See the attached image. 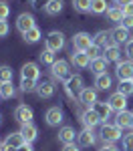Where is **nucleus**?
I'll list each match as a JSON object with an SVG mask.
<instances>
[{
    "mask_svg": "<svg viewBox=\"0 0 133 151\" xmlns=\"http://www.w3.org/2000/svg\"><path fill=\"white\" fill-rule=\"evenodd\" d=\"M99 137L103 143H115V141H119L123 137V133H121V129L113 123H103L101 125V131H99Z\"/></svg>",
    "mask_w": 133,
    "mask_h": 151,
    "instance_id": "f257e3e1",
    "label": "nucleus"
},
{
    "mask_svg": "<svg viewBox=\"0 0 133 151\" xmlns=\"http://www.w3.org/2000/svg\"><path fill=\"white\" fill-rule=\"evenodd\" d=\"M45 45H47L48 50H52V52H59L65 48V35L59 32V30H50L45 38Z\"/></svg>",
    "mask_w": 133,
    "mask_h": 151,
    "instance_id": "f03ea898",
    "label": "nucleus"
},
{
    "mask_svg": "<svg viewBox=\"0 0 133 151\" xmlns=\"http://www.w3.org/2000/svg\"><path fill=\"white\" fill-rule=\"evenodd\" d=\"M50 75H52V79H57V81H67L69 77H71V67H69V63L67 60H55V65L50 67Z\"/></svg>",
    "mask_w": 133,
    "mask_h": 151,
    "instance_id": "7ed1b4c3",
    "label": "nucleus"
},
{
    "mask_svg": "<svg viewBox=\"0 0 133 151\" xmlns=\"http://www.w3.org/2000/svg\"><path fill=\"white\" fill-rule=\"evenodd\" d=\"M85 89V81H83V77L81 75H71L67 81H65V91L71 95V97H79V93Z\"/></svg>",
    "mask_w": 133,
    "mask_h": 151,
    "instance_id": "20e7f679",
    "label": "nucleus"
},
{
    "mask_svg": "<svg viewBox=\"0 0 133 151\" xmlns=\"http://www.w3.org/2000/svg\"><path fill=\"white\" fill-rule=\"evenodd\" d=\"M93 47V38L87 32H77L73 36V50H79V52H87L89 48Z\"/></svg>",
    "mask_w": 133,
    "mask_h": 151,
    "instance_id": "39448f33",
    "label": "nucleus"
},
{
    "mask_svg": "<svg viewBox=\"0 0 133 151\" xmlns=\"http://www.w3.org/2000/svg\"><path fill=\"white\" fill-rule=\"evenodd\" d=\"M36 26V20L35 16L30 14V12H22V14H18V18H16V28L20 30V32H28L30 28H35Z\"/></svg>",
    "mask_w": 133,
    "mask_h": 151,
    "instance_id": "423d86ee",
    "label": "nucleus"
},
{
    "mask_svg": "<svg viewBox=\"0 0 133 151\" xmlns=\"http://www.w3.org/2000/svg\"><path fill=\"white\" fill-rule=\"evenodd\" d=\"M115 75L119 81H127L133 77V60H119L115 67Z\"/></svg>",
    "mask_w": 133,
    "mask_h": 151,
    "instance_id": "0eeeda50",
    "label": "nucleus"
},
{
    "mask_svg": "<svg viewBox=\"0 0 133 151\" xmlns=\"http://www.w3.org/2000/svg\"><path fill=\"white\" fill-rule=\"evenodd\" d=\"M107 103L111 105V109H113L115 113L127 111V97H125V95H121L119 91H115V93L111 95V97L107 99Z\"/></svg>",
    "mask_w": 133,
    "mask_h": 151,
    "instance_id": "6e6552de",
    "label": "nucleus"
},
{
    "mask_svg": "<svg viewBox=\"0 0 133 151\" xmlns=\"http://www.w3.org/2000/svg\"><path fill=\"white\" fill-rule=\"evenodd\" d=\"M32 117H35V113H32V109H30L28 105H18V107L14 109V119H16L20 125L32 123Z\"/></svg>",
    "mask_w": 133,
    "mask_h": 151,
    "instance_id": "1a4fd4ad",
    "label": "nucleus"
},
{
    "mask_svg": "<svg viewBox=\"0 0 133 151\" xmlns=\"http://www.w3.org/2000/svg\"><path fill=\"white\" fill-rule=\"evenodd\" d=\"M99 99H97V89H91V87H85L83 91L79 93V103L85 105L87 109H91L93 105L97 103Z\"/></svg>",
    "mask_w": 133,
    "mask_h": 151,
    "instance_id": "9d476101",
    "label": "nucleus"
},
{
    "mask_svg": "<svg viewBox=\"0 0 133 151\" xmlns=\"http://www.w3.org/2000/svg\"><path fill=\"white\" fill-rule=\"evenodd\" d=\"M91 109L99 115L101 123H107V119H111V113H113V109H111V105H109L107 101H97Z\"/></svg>",
    "mask_w": 133,
    "mask_h": 151,
    "instance_id": "9b49d317",
    "label": "nucleus"
},
{
    "mask_svg": "<svg viewBox=\"0 0 133 151\" xmlns=\"http://www.w3.org/2000/svg\"><path fill=\"white\" fill-rule=\"evenodd\" d=\"M40 77V69L36 63H24L20 69V79H30V81H38Z\"/></svg>",
    "mask_w": 133,
    "mask_h": 151,
    "instance_id": "f8f14e48",
    "label": "nucleus"
},
{
    "mask_svg": "<svg viewBox=\"0 0 133 151\" xmlns=\"http://www.w3.org/2000/svg\"><path fill=\"white\" fill-rule=\"evenodd\" d=\"M81 123H83L87 129H95L97 125L101 123V119H99V115H97L93 109H87V111L81 113Z\"/></svg>",
    "mask_w": 133,
    "mask_h": 151,
    "instance_id": "ddd939ff",
    "label": "nucleus"
},
{
    "mask_svg": "<svg viewBox=\"0 0 133 151\" xmlns=\"http://www.w3.org/2000/svg\"><path fill=\"white\" fill-rule=\"evenodd\" d=\"M93 42H95L97 47H101L103 50L111 45H115V40L111 38V30H99L95 36H93Z\"/></svg>",
    "mask_w": 133,
    "mask_h": 151,
    "instance_id": "4468645a",
    "label": "nucleus"
},
{
    "mask_svg": "<svg viewBox=\"0 0 133 151\" xmlns=\"http://www.w3.org/2000/svg\"><path fill=\"white\" fill-rule=\"evenodd\" d=\"M77 143H79V147H91V145H95V133H93V129L85 127L83 131H79Z\"/></svg>",
    "mask_w": 133,
    "mask_h": 151,
    "instance_id": "2eb2a0df",
    "label": "nucleus"
},
{
    "mask_svg": "<svg viewBox=\"0 0 133 151\" xmlns=\"http://www.w3.org/2000/svg\"><path fill=\"white\" fill-rule=\"evenodd\" d=\"M71 65H75L77 69H87L91 67V58L87 52H79V50H73L71 55Z\"/></svg>",
    "mask_w": 133,
    "mask_h": 151,
    "instance_id": "dca6fc26",
    "label": "nucleus"
},
{
    "mask_svg": "<svg viewBox=\"0 0 133 151\" xmlns=\"http://www.w3.org/2000/svg\"><path fill=\"white\" fill-rule=\"evenodd\" d=\"M45 119H47V125L59 127L60 123H63V111H60L59 107H50L47 111V115H45Z\"/></svg>",
    "mask_w": 133,
    "mask_h": 151,
    "instance_id": "f3484780",
    "label": "nucleus"
},
{
    "mask_svg": "<svg viewBox=\"0 0 133 151\" xmlns=\"http://www.w3.org/2000/svg\"><path fill=\"white\" fill-rule=\"evenodd\" d=\"M40 99H50L52 95H55V85L50 81H40L36 85V91H35Z\"/></svg>",
    "mask_w": 133,
    "mask_h": 151,
    "instance_id": "a211bd4d",
    "label": "nucleus"
},
{
    "mask_svg": "<svg viewBox=\"0 0 133 151\" xmlns=\"http://www.w3.org/2000/svg\"><path fill=\"white\" fill-rule=\"evenodd\" d=\"M77 131L73 127H69V125H65V127L59 129V141L63 143V145H67V143H75V139H77Z\"/></svg>",
    "mask_w": 133,
    "mask_h": 151,
    "instance_id": "6ab92c4d",
    "label": "nucleus"
},
{
    "mask_svg": "<svg viewBox=\"0 0 133 151\" xmlns=\"http://www.w3.org/2000/svg\"><path fill=\"white\" fill-rule=\"evenodd\" d=\"M20 133H22L26 143H32L38 137V129H36L35 123H24V125H20Z\"/></svg>",
    "mask_w": 133,
    "mask_h": 151,
    "instance_id": "aec40b11",
    "label": "nucleus"
},
{
    "mask_svg": "<svg viewBox=\"0 0 133 151\" xmlns=\"http://www.w3.org/2000/svg\"><path fill=\"white\" fill-rule=\"evenodd\" d=\"M63 6H65L63 0H47L42 8H45V12H47L48 16H57V14L63 12Z\"/></svg>",
    "mask_w": 133,
    "mask_h": 151,
    "instance_id": "412c9836",
    "label": "nucleus"
},
{
    "mask_svg": "<svg viewBox=\"0 0 133 151\" xmlns=\"http://www.w3.org/2000/svg\"><path fill=\"white\" fill-rule=\"evenodd\" d=\"M111 38L115 40V45H123V42H127V40H131L129 38V30L127 28H123V26H117V28H113L111 30Z\"/></svg>",
    "mask_w": 133,
    "mask_h": 151,
    "instance_id": "4be33fe9",
    "label": "nucleus"
},
{
    "mask_svg": "<svg viewBox=\"0 0 133 151\" xmlns=\"http://www.w3.org/2000/svg\"><path fill=\"white\" fill-rule=\"evenodd\" d=\"M121 55H123V52H121L119 45H111V47H107L103 50V57L107 58V63H119Z\"/></svg>",
    "mask_w": 133,
    "mask_h": 151,
    "instance_id": "5701e85b",
    "label": "nucleus"
},
{
    "mask_svg": "<svg viewBox=\"0 0 133 151\" xmlns=\"http://www.w3.org/2000/svg\"><path fill=\"white\" fill-rule=\"evenodd\" d=\"M131 121H133V113L131 111H121V113H117V117H115V125H117L119 129L131 127Z\"/></svg>",
    "mask_w": 133,
    "mask_h": 151,
    "instance_id": "b1692460",
    "label": "nucleus"
},
{
    "mask_svg": "<svg viewBox=\"0 0 133 151\" xmlns=\"http://www.w3.org/2000/svg\"><path fill=\"white\" fill-rule=\"evenodd\" d=\"M4 143H6V145H10L12 149H18V147H22L26 141H24L22 133H20V131H16V133H10V135H6Z\"/></svg>",
    "mask_w": 133,
    "mask_h": 151,
    "instance_id": "393cba45",
    "label": "nucleus"
},
{
    "mask_svg": "<svg viewBox=\"0 0 133 151\" xmlns=\"http://www.w3.org/2000/svg\"><path fill=\"white\" fill-rule=\"evenodd\" d=\"M107 58L101 57V58H95V60H91V73L93 75H103V73H107Z\"/></svg>",
    "mask_w": 133,
    "mask_h": 151,
    "instance_id": "a878e982",
    "label": "nucleus"
},
{
    "mask_svg": "<svg viewBox=\"0 0 133 151\" xmlns=\"http://www.w3.org/2000/svg\"><path fill=\"white\" fill-rule=\"evenodd\" d=\"M105 14H107V18L111 20V22H121L123 16H125V10H123L121 6H109Z\"/></svg>",
    "mask_w": 133,
    "mask_h": 151,
    "instance_id": "bb28decb",
    "label": "nucleus"
},
{
    "mask_svg": "<svg viewBox=\"0 0 133 151\" xmlns=\"http://www.w3.org/2000/svg\"><path fill=\"white\" fill-rule=\"evenodd\" d=\"M95 89L97 91H107V89H111V77H109L107 73L95 77Z\"/></svg>",
    "mask_w": 133,
    "mask_h": 151,
    "instance_id": "cd10ccee",
    "label": "nucleus"
},
{
    "mask_svg": "<svg viewBox=\"0 0 133 151\" xmlns=\"http://www.w3.org/2000/svg\"><path fill=\"white\" fill-rule=\"evenodd\" d=\"M22 38H24V42H28V45H35V42H38V40L42 38V32H40V28H38V26H35V28H30L28 32H24Z\"/></svg>",
    "mask_w": 133,
    "mask_h": 151,
    "instance_id": "c85d7f7f",
    "label": "nucleus"
},
{
    "mask_svg": "<svg viewBox=\"0 0 133 151\" xmlns=\"http://www.w3.org/2000/svg\"><path fill=\"white\" fill-rule=\"evenodd\" d=\"M107 0H91V12L93 14H105L107 12Z\"/></svg>",
    "mask_w": 133,
    "mask_h": 151,
    "instance_id": "c756f323",
    "label": "nucleus"
},
{
    "mask_svg": "<svg viewBox=\"0 0 133 151\" xmlns=\"http://www.w3.org/2000/svg\"><path fill=\"white\" fill-rule=\"evenodd\" d=\"M0 95H2V99H12L16 91H14V85L12 83H2L0 85Z\"/></svg>",
    "mask_w": 133,
    "mask_h": 151,
    "instance_id": "7c9ffc66",
    "label": "nucleus"
},
{
    "mask_svg": "<svg viewBox=\"0 0 133 151\" xmlns=\"http://www.w3.org/2000/svg\"><path fill=\"white\" fill-rule=\"evenodd\" d=\"M121 95H125V97H131L133 95V81L131 79H127V81H119V89H117Z\"/></svg>",
    "mask_w": 133,
    "mask_h": 151,
    "instance_id": "2f4dec72",
    "label": "nucleus"
},
{
    "mask_svg": "<svg viewBox=\"0 0 133 151\" xmlns=\"http://www.w3.org/2000/svg\"><path fill=\"white\" fill-rule=\"evenodd\" d=\"M38 57H40V60H42V65H48V67H52V65H55V60H57V58H55V52H52V50H48V48H45Z\"/></svg>",
    "mask_w": 133,
    "mask_h": 151,
    "instance_id": "473e14b6",
    "label": "nucleus"
},
{
    "mask_svg": "<svg viewBox=\"0 0 133 151\" xmlns=\"http://www.w3.org/2000/svg\"><path fill=\"white\" fill-rule=\"evenodd\" d=\"M2 83H12V69L8 65H2L0 67V85Z\"/></svg>",
    "mask_w": 133,
    "mask_h": 151,
    "instance_id": "72a5a7b5",
    "label": "nucleus"
},
{
    "mask_svg": "<svg viewBox=\"0 0 133 151\" xmlns=\"http://www.w3.org/2000/svg\"><path fill=\"white\" fill-rule=\"evenodd\" d=\"M36 85H38L36 81H30V79H20V91H22V93H32V91H36Z\"/></svg>",
    "mask_w": 133,
    "mask_h": 151,
    "instance_id": "f704fd0d",
    "label": "nucleus"
},
{
    "mask_svg": "<svg viewBox=\"0 0 133 151\" xmlns=\"http://www.w3.org/2000/svg\"><path fill=\"white\" fill-rule=\"evenodd\" d=\"M73 6L79 12H91V0H73Z\"/></svg>",
    "mask_w": 133,
    "mask_h": 151,
    "instance_id": "c9c22d12",
    "label": "nucleus"
},
{
    "mask_svg": "<svg viewBox=\"0 0 133 151\" xmlns=\"http://www.w3.org/2000/svg\"><path fill=\"white\" fill-rule=\"evenodd\" d=\"M87 55H89V58H91V60H95V58H101V57H103V48L97 47L95 42H93V47L87 50Z\"/></svg>",
    "mask_w": 133,
    "mask_h": 151,
    "instance_id": "e433bc0d",
    "label": "nucleus"
},
{
    "mask_svg": "<svg viewBox=\"0 0 133 151\" xmlns=\"http://www.w3.org/2000/svg\"><path fill=\"white\" fill-rule=\"evenodd\" d=\"M123 151H133V131L123 135Z\"/></svg>",
    "mask_w": 133,
    "mask_h": 151,
    "instance_id": "4c0bfd02",
    "label": "nucleus"
},
{
    "mask_svg": "<svg viewBox=\"0 0 133 151\" xmlns=\"http://www.w3.org/2000/svg\"><path fill=\"white\" fill-rule=\"evenodd\" d=\"M8 16H10V6L4 0H0V20H6Z\"/></svg>",
    "mask_w": 133,
    "mask_h": 151,
    "instance_id": "58836bf2",
    "label": "nucleus"
},
{
    "mask_svg": "<svg viewBox=\"0 0 133 151\" xmlns=\"http://www.w3.org/2000/svg\"><path fill=\"white\" fill-rule=\"evenodd\" d=\"M121 26H123V28H127V30L133 28V16L125 14V16H123V20H121Z\"/></svg>",
    "mask_w": 133,
    "mask_h": 151,
    "instance_id": "ea45409f",
    "label": "nucleus"
},
{
    "mask_svg": "<svg viewBox=\"0 0 133 151\" xmlns=\"http://www.w3.org/2000/svg\"><path fill=\"white\" fill-rule=\"evenodd\" d=\"M8 32H10V26H8V22H6V20H0V38H4Z\"/></svg>",
    "mask_w": 133,
    "mask_h": 151,
    "instance_id": "a19ab883",
    "label": "nucleus"
},
{
    "mask_svg": "<svg viewBox=\"0 0 133 151\" xmlns=\"http://www.w3.org/2000/svg\"><path fill=\"white\" fill-rule=\"evenodd\" d=\"M125 55H127L129 58H133V38L125 42Z\"/></svg>",
    "mask_w": 133,
    "mask_h": 151,
    "instance_id": "79ce46f5",
    "label": "nucleus"
},
{
    "mask_svg": "<svg viewBox=\"0 0 133 151\" xmlns=\"http://www.w3.org/2000/svg\"><path fill=\"white\" fill-rule=\"evenodd\" d=\"M133 0H113V6H121V8H125V6H129Z\"/></svg>",
    "mask_w": 133,
    "mask_h": 151,
    "instance_id": "37998d69",
    "label": "nucleus"
},
{
    "mask_svg": "<svg viewBox=\"0 0 133 151\" xmlns=\"http://www.w3.org/2000/svg\"><path fill=\"white\" fill-rule=\"evenodd\" d=\"M99 151H119V149H117L113 143H103V147H101Z\"/></svg>",
    "mask_w": 133,
    "mask_h": 151,
    "instance_id": "c03bdc74",
    "label": "nucleus"
},
{
    "mask_svg": "<svg viewBox=\"0 0 133 151\" xmlns=\"http://www.w3.org/2000/svg\"><path fill=\"white\" fill-rule=\"evenodd\" d=\"M63 151H79V147L75 143H67V145H63Z\"/></svg>",
    "mask_w": 133,
    "mask_h": 151,
    "instance_id": "a18cd8bd",
    "label": "nucleus"
},
{
    "mask_svg": "<svg viewBox=\"0 0 133 151\" xmlns=\"http://www.w3.org/2000/svg\"><path fill=\"white\" fill-rule=\"evenodd\" d=\"M16 151H35V149H32V145H30V143H24L22 147H18Z\"/></svg>",
    "mask_w": 133,
    "mask_h": 151,
    "instance_id": "49530a36",
    "label": "nucleus"
},
{
    "mask_svg": "<svg viewBox=\"0 0 133 151\" xmlns=\"http://www.w3.org/2000/svg\"><path fill=\"white\" fill-rule=\"evenodd\" d=\"M0 151H16V149H12L10 145H6V143H0Z\"/></svg>",
    "mask_w": 133,
    "mask_h": 151,
    "instance_id": "de8ad7c7",
    "label": "nucleus"
},
{
    "mask_svg": "<svg viewBox=\"0 0 133 151\" xmlns=\"http://www.w3.org/2000/svg\"><path fill=\"white\" fill-rule=\"evenodd\" d=\"M123 10H125V14H129V16H133V2L129 4V6H125Z\"/></svg>",
    "mask_w": 133,
    "mask_h": 151,
    "instance_id": "09e8293b",
    "label": "nucleus"
},
{
    "mask_svg": "<svg viewBox=\"0 0 133 151\" xmlns=\"http://www.w3.org/2000/svg\"><path fill=\"white\" fill-rule=\"evenodd\" d=\"M30 2H32V4H38V2H40V0H30Z\"/></svg>",
    "mask_w": 133,
    "mask_h": 151,
    "instance_id": "8fccbe9b",
    "label": "nucleus"
},
{
    "mask_svg": "<svg viewBox=\"0 0 133 151\" xmlns=\"http://www.w3.org/2000/svg\"><path fill=\"white\" fill-rule=\"evenodd\" d=\"M0 123H2V115H0Z\"/></svg>",
    "mask_w": 133,
    "mask_h": 151,
    "instance_id": "3c124183",
    "label": "nucleus"
},
{
    "mask_svg": "<svg viewBox=\"0 0 133 151\" xmlns=\"http://www.w3.org/2000/svg\"><path fill=\"white\" fill-rule=\"evenodd\" d=\"M131 127H133V121H131Z\"/></svg>",
    "mask_w": 133,
    "mask_h": 151,
    "instance_id": "603ef678",
    "label": "nucleus"
},
{
    "mask_svg": "<svg viewBox=\"0 0 133 151\" xmlns=\"http://www.w3.org/2000/svg\"><path fill=\"white\" fill-rule=\"evenodd\" d=\"M0 99H2V95H0Z\"/></svg>",
    "mask_w": 133,
    "mask_h": 151,
    "instance_id": "864d4df0",
    "label": "nucleus"
},
{
    "mask_svg": "<svg viewBox=\"0 0 133 151\" xmlns=\"http://www.w3.org/2000/svg\"><path fill=\"white\" fill-rule=\"evenodd\" d=\"M131 81H133V77H131Z\"/></svg>",
    "mask_w": 133,
    "mask_h": 151,
    "instance_id": "5fc2aeb1",
    "label": "nucleus"
},
{
    "mask_svg": "<svg viewBox=\"0 0 133 151\" xmlns=\"http://www.w3.org/2000/svg\"><path fill=\"white\" fill-rule=\"evenodd\" d=\"M131 38H133V36H131Z\"/></svg>",
    "mask_w": 133,
    "mask_h": 151,
    "instance_id": "6e6d98bb",
    "label": "nucleus"
}]
</instances>
